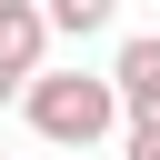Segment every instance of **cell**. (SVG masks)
I'll return each mask as SVG.
<instances>
[{"label":"cell","instance_id":"1","mask_svg":"<svg viewBox=\"0 0 160 160\" xmlns=\"http://www.w3.org/2000/svg\"><path fill=\"white\" fill-rule=\"evenodd\" d=\"M20 120L50 150H100L120 130V90H110V70H30L20 80Z\"/></svg>","mask_w":160,"mask_h":160},{"label":"cell","instance_id":"2","mask_svg":"<svg viewBox=\"0 0 160 160\" xmlns=\"http://www.w3.org/2000/svg\"><path fill=\"white\" fill-rule=\"evenodd\" d=\"M110 90H120V120H160V30H130L110 50Z\"/></svg>","mask_w":160,"mask_h":160},{"label":"cell","instance_id":"3","mask_svg":"<svg viewBox=\"0 0 160 160\" xmlns=\"http://www.w3.org/2000/svg\"><path fill=\"white\" fill-rule=\"evenodd\" d=\"M0 60L30 80V70H50V30H40V0H0Z\"/></svg>","mask_w":160,"mask_h":160},{"label":"cell","instance_id":"4","mask_svg":"<svg viewBox=\"0 0 160 160\" xmlns=\"http://www.w3.org/2000/svg\"><path fill=\"white\" fill-rule=\"evenodd\" d=\"M110 20H120V0H40V30L50 40H100Z\"/></svg>","mask_w":160,"mask_h":160},{"label":"cell","instance_id":"5","mask_svg":"<svg viewBox=\"0 0 160 160\" xmlns=\"http://www.w3.org/2000/svg\"><path fill=\"white\" fill-rule=\"evenodd\" d=\"M110 160H160V120H120V150Z\"/></svg>","mask_w":160,"mask_h":160},{"label":"cell","instance_id":"6","mask_svg":"<svg viewBox=\"0 0 160 160\" xmlns=\"http://www.w3.org/2000/svg\"><path fill=\"white\" fill-rule=\"evenodd\" d=\"M0 100H20V70H10V60H0Z\"/></svg>","mask_w":160,"mask_h":160},{"label":"cell","instance_id":"7","mask_svg":"<svg viewBox=\"0 0 160 160\" xmlns=\"http://www.w3.org/2000/svg\"><path fill=\"white\" fill-rule=\"evenodd\" d=\"M80 160H110V150H80Z\"/></svg>","mask_w":160,"mask_h":160}]
</instances>
